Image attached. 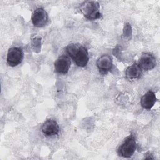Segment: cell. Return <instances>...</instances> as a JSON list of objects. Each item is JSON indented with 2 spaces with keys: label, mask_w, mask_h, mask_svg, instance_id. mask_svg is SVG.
<instances>
[{
  "label": "cell",
  "mask_w": 160,
  "mask_h": 160,
  "mask_svg": "<svg viewBox=\"0 0 160 160\" xmlns=\"http://www.w3.org/2000/svg\"><path fill=\"white\" fill-rule=\"evenodd\" d=\"M156 102V97L155 93L151 91H148L144 94L141 99V106L146 109H151Z\"/></svg>",
  "instance_id": "30bf717a"
},
{
  "label": "cell",
  "mask_w": 160,
  "mask_h": 160,
  "mask_svg": "<svg viewBox=\"0 0 160 160\" xmlns=\"http://www.w3.org/2000/svg\"><path fill=\"white\" fill-rule=\"evenodd\" d=\"M32 24L35 27L42 28L46 26L49 21L47 12L42 8H37L33 12L31 16Z\"/></svg>",
  "instance_id": "277c9868"
},
{
  "label": "cell",
  "mask_w": 160,
  "mask_h": 160,
  "mask_svg": "<svg viewBox=\"0 0 160 160\" xmlns=\"http://www.w3.org/2000/svg\"><path fill=\"white\" fill-rule=\"evenodd\" d=\"M59 126L58 122L52 119H47L41 126V131L46 136H52L58 134Z\"/></svg>",
  "instance_id": "8992f818"
},
{
  "label": "cell",
  "mask_w": 160,
  "mask_h": 160,
  "mask_svg": "<svg viewBox=\"0 0 160 160\" xmlns=\"http://www.w3.org/2000/svg\"><path fill=\"white\" fill-rule=\"evenodd\" d=\"M22 59L23 52L20 48L13 47L8 50L6 60L9 66H16L22 62Z\"/></svg>",
  "instance_id": "5b68a950"
},
{
  "label": "cell",
  "mask_w": 160,
  "mask_h": 160,
  "mask_svg": "<svg viewBox=\"0 0 160 160\" xmlns=\"http://www.w3.org/2000/svg\"><path fill=\"white\" fill-rule=\"evenodd\" d=\"M71 66V61L66 56H59L54 62L55 71L58 73L66 74Z\"/></svg>",
  "instance_id": "ba28073f"
},
{
  "label": "cell",
  "mask_w": 160,
  "mask_h": 160,
  "mask_svg": "<svg viewBox=\"0 0 160 160\" xmlns=\"http://www.w3.org/2000/svg\"><path fill=\"white\" fill-rule=\"evenodd\" d=\"M99 8L100 6L98 1H87L81 4L80 11L86 19L93 21L101 18Z\"/></svg>",
  "instance_id": "7a4b0ae2"
},
{
  "label": "cell",
  "mask_w": 160,
  "mask_h": 160,
  "mask_svg": "<svg viewBox=\"0 0 160 160\" xmlns=\"http://www.w3.org/2000/svg\"><path fill=\"white\" fill-rule=\"evenodd\" d=\"M156 63L155 57L152 54L147 52L142 54L138 64L142 70L149 71L154 68Z\"/></svg>",
  "instance_id": "52a82bcc"
},
{
  "label": "cell",
  "mask_w": 160,
  "mask_h": 160,
  "mask_svg": "<svg viewBox=\"0 0 160 160\" xmlns=\"http://www.w3.org/2000/svg\"><path fill=\"white\" fill-rule=\"evenodd\" d=\"M96 65L101 72L107 73L110 71L112 68V58L108 54H104L97 59Z\"/></svg>",
  "instance_id": "9c48e42d"
},
{
  "label": "cell",
  "mask_w": 160,
  "mask_h": 160,
  "mask_svg": "<svg viewBox=\"0 0 160 160\" xmlns=\"http://www.w3.org/2000/svg\"><path fill=\"white\" fill-rule=\"evenodd\" d=\"M136 148L137 144L135 136L133 134H131L127 136L120 145L118 149V154L123 158H130L134 154Z\"/></svg>",
  "instance_id": "3957f363"
},
{
  "label": "cell",
  "mask_w": 160,
  "mask_h": 160,
  "mask_svg": "<svg viewBox=\"0 0 160 160\" xmlns=\"http://www.w3.org/2000/svg\"><path fill=\"white\" fill-rule=\"evenodd\" d=\"M66 52L78 66L84 67L89 61L87 48L79 44L72 43L66 48Z\"/></svg>",
  "instance_id": "6da1fadb"
},
{
  "label": "cell",
  "mask_w": 160,
  "mask_h": 160,
  "mask_svg": "<svg viewBox=\"0 0 160 160\" xmlns=\"http://www.w3.org/2000/svg\"><path fill=\"white\" fill-rule=\"evenodd\" d=\"M142 69L138 63H134L129 66L126 70V76L129 79L139 78L142 74Z\"/></svg>",
  "instance_id": "8fae6325"
}]
</instances>
